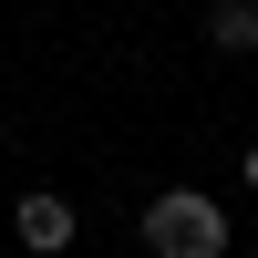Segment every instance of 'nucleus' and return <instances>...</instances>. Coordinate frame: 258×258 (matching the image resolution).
<instances>
[{
  "label": "nucleus",
  "instance_id": "2",
  "mask_svg": "<svg viewBox=\"0 0 258 258\" xmlns=\"http://www.w3.org/2000/svg\"><path fill=\"white\" fill-rule=\"evenodd\" d=\"M11 227H21V248H31V258H73V238H83L73 197H52V186H31V197L11 207Z\"/></svg>",
  "mask_w": 258,
  "mask_h": 258
},
{
  "label": "nucleus",
  "instance_id": "3",
  "mask_svg": "<svg viewBox=\"0 0 258 258\" xmlns=\"http://www.w3.org/2000/svg\"><path fill=\"white\" fill-rule=\"evenodd\" d=\"M207 52H227V62L258 52V0H207Z\"/></svg>",
  "mask_w": 258,
  "mask_h": 258
},
{
  "label": "nucleus",
  "instance_id": "1",
  "mask_svg": "<svg viewBox=\"0 0 258 258\" xmlns=\"http://www.w3.org/2000/svg\"><path fill=\"white\" fill-rule=\"evenodd\" d=\"M145 248L155 258H227V207L207 186H165V197H145Z\"/></svg>",
  "mask_w": 258,
  "mask_h": 258
},
{
  "label": "nucleus",
  "instance_id": "4",
  "mask_svg": "<svg viewBox=\"0 0 258 258\" xmlns=\"http://www.w3.org/2000/svg\"><path fill=\"white\" fill-rule=\"evenodd\" d=\"M238 186H248V197H258V145H248V155H238Z\"/></svg>",
  "mask_w": 258,
  "mask_h": 258
}]
</instances>
